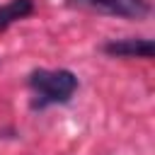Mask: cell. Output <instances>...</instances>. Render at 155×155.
<instances>
[{
  "mask_svg": "<svg viewBox=\"0 0 155 155\" xmlns=\"http://www.w3.org/2000/svg\"><path fill=\"white\" fill-rule=\"evenodd\" d=\"M65 5L75 10H90L97 15L124 17V19H143L150 12L148 0H65Z\"/></svg>",
  "mask_w": 155,
  "mask_h": 155,
  "instance_id": "obj_2",
  "label": "cell"
},
{
  "mask_svg": "<svg viewBox=\"0 0 155 155\" xmlns=\"http://www.w3.org/2000/svg\"><path fill=\"white\" fill-rule=\"evenodd\" d=\"M153 41L150 39H119L104 44V53L116 58H153Z\"/></svg>",
  "mask_w": 155,
  "mask_h": 155,
  "instance_id": "obj_3",
  "label": "cell"
},
{
  "mask_svg": "<svg viewBox=\"0 0 155 155\" xmlns=\"http://www.w3.org/2000/svg\"><path fill=\"white\" fill-rule=\"evenodd\" d=\"M29 90L34 94V109H44L51 104H65L75 90H78V78L70 70H31L29 73Z\"/></svg>",
  "mask_w": 155,
  "mask_h": 155,
  "instance_id": "obj_1",
  "label": "cell"
},
{
  "mask_svg": "<svg viewBox=\"0 0 155 155\" xmlns=\"http://www.w3.org/2000/svg\"><path fill=\"white\" fill-rule=\"evenodd\" d=\"M34 12V0H10L7 5H0V31L15 24L17 19H24Z\"/></svg>",
  "mask_w": 155,
  "mask_h": 155,
  "instance_id": "obj_4",
  "label": "cell"
}]
</instances>
